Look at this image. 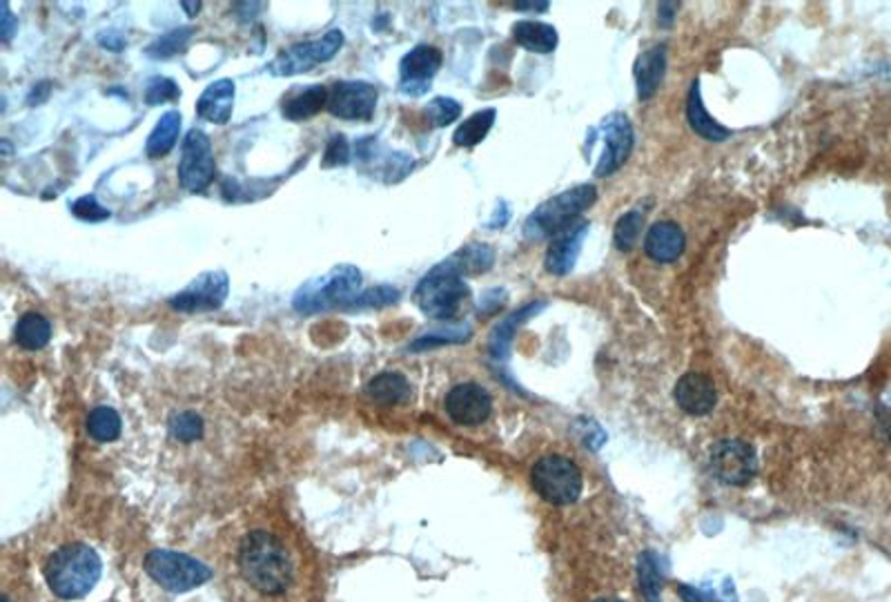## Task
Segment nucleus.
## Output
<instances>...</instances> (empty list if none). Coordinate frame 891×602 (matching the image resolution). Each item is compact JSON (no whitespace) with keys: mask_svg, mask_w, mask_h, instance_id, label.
Instances as JSON below:
<instances>
[{"mask_svg":"<svg viewBox=\"0 0 891 602\" xmlns=\"http://www.w3.org/2000/svg\"><path fill=\"white\" fill-rule=\"evenodd\" d=\"M468 337H470L468 326H457V328H449V330H435V333L417 337L409 349L411 351H426L430 347H437V343H457V341H466Z\"/></svg>","mask_w":891,"mask_h":602,"instance_id":"36","label":"nucleus"},{"mask_svg":"<svg viewBox=\"0 0 891 602\" xmlns=\"http://www.w3.org/2000/svg\"><path fill=\"white\" fill-rule=\"evenodd\" d=\"M214 172L216 163L210 137L203 130H199V127H192L181 146L178 184H181L184 190L199 195L214 181Z\"/></svg>","mask_w":891,"mask_h":602,"instance_id":"9","label":"nucleus"},{"mask_svg":"<svg viewBox=\"0 0 891 602\" xmlns=\"http://www.w3.org/2000/svg\"><path fill=\"white\" fill-rule=\"evenodd\" d=\"M70 208H72L74 217H78L83 222H89V224H99V222H105V220L112 217V212L108 208H103L97 201L95 195H85V197L76 199Z\"/></svg>","mask_w":891,"mask_h":602,"instance_id":"38","label":"nucleus"},{"mask_svg":"<svg viewBox=\"0 0 891 602\" xmlns=\"http://www.w3.org/2000/svg\"><path fill=\"white\" fill-rule=\"evenodd\" d=\"M640 580L647 602H660V578L655 572V563L649 553L640 557Z\"/></svg>","mask_w":891,"mask_h":602,"instance_id":"39","label":"nucleus"},{"mask_svg":"<svg viewBox=\"0 0 891 602\" xmlns=\"http://www.w3.org/2000/svg\"><path fill=\"white\" fill-rule=\"evenodd\" d=\"M595 602H619V600H611V598H604V600H595Z\"/></svg>","mask_w":891,"mask_h":602,"instance_id":"48","label":"nucleus"},{"mask_svg":"<svg viewBox=\"0 0 891 602\" xmlns=\"http://www.w3.org/2000/svg\"><path fill=\"white\" fill-rule=\"evenodd\" d=\"M101 557L92 547L72 542L50 555L45 565V580L59 598L76 600L92 591L101 578Z\"/></svg>","mask_w":891,"mask_h":602,"instance_id":"2","label":"nucleus"},{"mask_svg":"<svg viewBox=\"0 0 891 602\" xmlns=\"http://www.w3.org/2000/svg\"><path fill=\"white\" fill-rule=\"evenodd\" d=\"M530 480L535 491L557 506L575 502L582 493V476H579L577 466L560 455H547L535 462Z\"/></svg>","mask_w":891,"mask_h":602,"instance_id":"7","label":"nucleus"},{"mask_svg":"<svg viewBox=\"0 0 891 602\" xmlns=\"http://www.w3.org/2000/svg\"><path fill=\"white\" fill-rule=\"evenodd\" d=\"M493 411V400L479 384H457L446 396V413L460 426H477L488 419Z\"/></svg>","mask_w":891,"mask_h":602,"instance_id":"14","label":"nucleus"},{"mask_svg":"<svg viewBox=\"0 0 891 602\" xmlns=\"http://www.w3.org/2000/svg\"><path fill=\"white\" fill-rule=\"evenodd\" d=\"M602 135H604V152L600 154L595 177H608L613 175V172H617L624 165V161L629 159L631 148H633L631 121L619 112L613 114L604 123Z\"/></svg>","mask_w":891,"mask_h":602,"instance_id":"15","label":"nucleus"},{"mask_svg":"<svg viewBox=\"0 0 891 602\" xmlns=\"http://www.w3.org/2000/svg\"><path fill=\"white\" fill-rule=\"evenodd\" d=\"M426 114H428L432 125L446 127V125H451L453 121H457L462 116V105L451 97H437L428 103Z\"/></svg>","mask_w":891,"mask_h":602,"instance_id":"37","label":"nucleus"},{"mask_svg":"<svg viewBox=\"0 0 891 602\" xmlns=\"http://www.w3.org/2000/svg\"><path fill=\"white\" fill-rule=\"evenodd\" d=\"M181 99V90L178 85L167 78V76H152L146 85V103L148 105H161V103H174Z\"/></svg>","mask_w":891,"mask_h":602,"instance_id":"35","label":"nucleus"},{"mask_svg":"<svg viewBox=\"0 0 891 602\" xmlns=\"http://www.w3.org/2000/svg\"><path fill=\"white\" fill-rule=\"evenodd\" d=\"M203 417L197 415L194 411H184V413H176L170 419V434L174 440L178 442H197L203 438Z\"/></svg>","mask_w":891,"mask_h":602,"instance_id":"32","label":"nucleus"},{"mask_svg":"<svg viewBox=\"0 0 891 602\" xmlns=\"http://www.w3.org/2000/svg\"><path fill=\"white\" fill-rule=\"evenodd\" d=\"M542 309H544V304H540V301H532V304H528V306L515 311L511 317H506L504 322H500L498 328L493 330V335H490V343H488L490 355H493L495 360H504L506 353H509V349H511V341H513V335H515L517 326L524 324V322H526L528 317H532L535 313H540Z\"/></svg>","mask_w":891,"mask_h":602,"instance_id":"26","label":"nucleus"},{"mask_svg":"<svg viewBox=\"0 0 891 602\" xmlns=\"http://www.w3.org/2000/svg\"><path fill=\"white\" fill-rule=\"evenodd\" d=\"M3 602H10V598H8V595H5V598H3Z\"/></svg>","mask_w":891,"mask_h":602,"instance_id":"49","label":"nucleus"},{"mask_svg":"<svg viewBox=\"0 0 891 602\" xmlns=\"http://www.w3.org/2000/svg\"><path fill=\"white\" fill-rule=\"evenodd\" d=\"M666 72V48L655 46L653 50L644 52L636 61V80H638V95L642 101L651 99L657 90L660 83Z\"/></svg>","mask_w":891,"mask_h":602,"instance_id":"22","label":"nucleus"},{"mask_svg":"<svg viewBox=\"0 0 891 602\" xmlns=\"http://www.w3.org/2000/svg\"><path fill=\"white\" fill-rule=\"evenodd\" d=\"M181 8L188 12L190 18H194V16L199 14V10H201V3H181Z\"/></svg>","mask_w":891,"mask_h":602,"instance_id":"47","label":"nucleus"},{"mask_svg":"<svg viewBox=\"0 0 891 602\" xmlns=\"http://www.w3.org/2000/svg\"><path fill=\"white\" fill-rule=\"evenodd\" d=\"M441 52L432 46H417L399 61V92L409 97H422L428 92L430 80L441 67Z\"/></svg>","mask_w":891,"mask_h":602,"instance_id":"13","label":"nucleus"},{"mask_svg":"<svg viewBox=\"0 0 891 602\" xmlns=\"http://www.w3.org/2000/svg\"><path fill=\"white\" fill-rule=\"evenodd\" d=\"M146 572L156 585L172 593L192 591L212 578V572L197 557L167 549H156L146 555Z\"/></svg>","mask_w":891,"mask_h":602,"instance_id":"6","label":"nucleus"},{"mask_svg":"<svg viewBox=\"0 0 891 602\" xmlns=\"http://www.w3.org/2000/svg\"><path fill=\"white\" fill-rule=\"evenodd\" d=\"M498 112L493 108L475 112L470 118H466L453 135L455 146L460 148H473L477 143H481L486 139V135L490 133V127L495 123Z\"/></svg>","mask_w":891,"mask_h":602,"instance_id":"28","label":"nucleus"},{"mask_svg":"<svg viewBox=\"0 0 891 602\" xmlns=\"http://www.w3.org/2000/svg\"><path fill=\"white\" fill-rule=\"evenodd\" d=\"M366 391H368L371 400H375L377 404L394 406V404L409 402L413 389H411V381L404 375L397 373V371H386V373L375 375L368 381Z\"/></svg>","mask_w":891,"mask_h":602,"instance_id":"21","label":"nucleus"},{"mask_svg":"<svg viewBox=\"0 0 891 602\" xmlns=\"http://www.w3.org/2000/svg\"><path fill=\"white\" fill-rule=\"evenodd\" d=\"M676 402L689 415H706L718 402L716 384L702 373H687L676 384Z\"/></svg>","mask_w":891,"mask_h":602,"instance_id":"17","label":"nucleus"},{"mask_svg":"<svg viewBox=\"0 0 891 602\" xmlns=\"http://www.w3.org/2000/svg\"><path fill=\"white\" fill-rule=\"evenodd\" d=\"M192 34H194L192 27H178V29L165 32L156 40L150 42L146 54L150 59H170V57L178 54L188 46V40L192 38Z\"/></svg>","mask_w":891,"mask_h":602,"instance_id":"31","label":"nucleus"},{"mask_svg":"<svg viewBox=\"0 0 891 602\" xmlns=\"http://www.w3.org/2000/svg\"><path fill=\"white\" fill-rule=\"evenodd\" d=\"M678 593H680V598H682L685 602H720V600H716L713 595H708V593H704V591H698V589H693V587H689V585H680V587H678Z\"/></svg>","mask_w":891,"mask_h":602,"instance_id":"43","label":"nucleus"},{"mask_svg":"<svg viewBox=\"0 0 891 602\" xmlns=\"http://www.w3.org/2000/svg\"><path fill=\"white\" fill-rule=\"evenodd\" d=\"M397 301H399V290L388 284H379V286H373L356 294L348 309H384V306L397 304Z\"/></svg>","mask_w":891,"mask_h":602,"instance_id":"33","label":"nucleus"},{"mask_svg":"<svg viewBox=\"0 0 891 602\" xmlns=\"http://www.w3.org/2000/svg\"><path fill=\"white\" fill-rule=\"evenodd\" d=\"M48 95H50V83H40V85H36V88L32 90V95L27 97V103H29V105L42 103L45 99H48Z\"/></svg>","mask_w":891,"mask_h":602,"instance_id":"44","label":"nucleus"},{"mask_svg":"<svg viewBox=\"0 0 891 602\" xmlns=\"http://www.w3.org/2000/svg\"><path fill=\"white\" fill-rule=\"evenodd\" d=\"M551 5L549 3H515L513 10L517 12H547Z\"/></svg>","mask_w":891,"mask_h":602,"instance_id":"46","label":"nucleus"},{"mask_svg":"<svg viewBox=\"0 0 891 602\" xmlns=\"http://www.w3.org/2000/svg\"><path fill=\"white\" fill-rule=\"evenodd\" d=\"M642 226H644L642 212L631 210V212L624 214V217L615 224V235H613V237H615V246H617L619 250H631V248L636 246L640 233H642Z\"/></svg>","mask_w":891,"mask_h":602,"instance_id":"34","label":"nucleus"},{"mask_svg":"<svg viewBox=\"0 0 891 602\" xmlns=\"http://www.w3.org/2000/svg\"><path fill=\"white\" fill-rule=\"evenodd\" d=\"M685 233L674 222H660L651 226L644 239V250L657 264H672L685 252Z\"/></svg>","mask_w":891,"mask_h":602,"instance_id":"19","label":"nucleus"},{"mask_svg":"<svg viewBox=\"0 0 891 602\" xmlns=\"http://www.w3.org/2000/svg\"><path fill=\"white\" fill-rule=\"evenodd\" d=\"M595 199H598V190L593 186H577L573 190H566L549 199L547 203H542L530 214L524 226V235L535 241L555 237L557 233L575 224L579 212H585L589 205H593Z\"/></svg>","mask_w":891,"mask_h":602,"instance_id":"5","label":"nucleus"},{"mask_svg":"<svg viewBox=\"0 0 891 602\" xmlns=\"http://www.w3.org/2000/svg\"><path fill=\"white\" fill-rule=\"evenodd\" d=\"M341 48H343V32L330 29L317 40L297 42V46L281 52L271 65H267V72L275 76H297V74L310 72L315 65L328 63L330 59L337 57Z\"/></svg>","mask_w":891,"mask_h":602,"instance_id":"8","label":"nucleus"},{"mask_svg":"<svg viewBox=\"0 0 891 602\" xmlns=\"http://www.w3.org/2000/svg\"><path fill=\"white\" fill-rule=\"evenodd\" d=\"M880 431L887 442H891V409H884L880 413Z\"/></svg>","mask_w":891,"mask_h":602,"instance_id":"45","label":"nucleus"},{"mask_svg":"<svg viewBox=\"0 0 891 602\" xmlns=\"http://www.w3.org/2000/svg\"><path fill=\"white\" fill-rule=\"evenodd\" d=\"M235 80L218 78L210 83L197 101V114L214 125H226L235 108Z\"/></svg>","mask_w":891,"mask_h":602,"instance_id":"18","label":"nucleus"},{"mask_svg":"<svg viewBox=\"0 0 891 602\" xmlns=\"http://www.w3.org/2000/svg\"><path fill=\"white\" fill-rule=\"evenodd\" d=\"M379 92L366 80H339L328 90V112L343 121H371Z\"/></svg>","mask_w":891,"mask_h":602,"instance_id":"12","label":"nucleus"},{"mask_svg":"<svg viewBox=\"0 0 891 602\" xmlns=\"http://www.w3.org/2000/svg\"><path fill=\"white\" fill-rule=\"evenodd\" d=\"M230 292V277L223 271H210L192 279L184 290L170 297V306L178 313H212L223 306Z\"/></svg>","mask_w":891,"mask_h":602,"instance_id":"10","label":"nucleus"},{"mask_svg":"<svg viewBox=\"0 0 891 602\" xmlns=\"http://www.w3.org/2000/svg\"><path fill=\"white\" fill-rule=\"evenodd\" d=\"M587 230H589V222L577 220L575 224H570L568 228H564L562 233L553 237L551 248L547 252V262H544L551 275H568L573 271L579 248H582V241L587 237Z\"/></svg>","mask_w":891,"mask_h":602,"instance_id":"16","label":"nucleus"},{"mask_svg":"<svg viewBox=\"0 0 891 602\" xmlns=\"http://www.w3.org/2000/svg\"><path fill=\"white\" fill-rule=\"evenodd\" d=\"M513 36L522 48H526L532 54H551L557 42V29L553 25L540 23V21H519L513 27Z\"/></svg>","mask_w":891,"mask_h":602,"instance_id":"24","label":"nucleus"},{"mask_svg":"<svg viewBox=\"0 0 891 602\" xmlns=\"http://www.w3.org/2000/svg\"><path fill=\"white\" fill-rule=\"evenodd\" d=\"M362 271L350 264L335 266L326 275L308 279L292 297V309L299 315H317L339 306H350L360 294Z\"/></svg>","mask_w":891,"mask_h":602,"instance_id":"4","label":"nucleus"},{"mask_svg":"<svg viewBox=\"0 0 891 602\" xmlns=\"http://www.w3.org/2000/svg\"><path fill=\"white\" fill-rule=\"evenodd\" d=\"M121 426V415L112 406H97L87 417V434L97 442L118 440Z\"/></svg>","mask_w":891,"mask_h":602,"instance_id":"29","label":"nucleus"},{"mask_svg":"<svg viewBox=\"0 0 891 602\" xmlns=\"http://www.w3.org/2000/svg\"><path fill=\"white\" fill-rule=\"evenodd\" d=\"M451 262L462 275H479L486 273L495 262V252L490 246L484 243H473L462 248L457 254L451 256Z\"/></svg>","mask_w":891,"mask_h":602,"instance_id":"30","label":"nucleus"},{"mask_svg":"<svg viewBox=\"0 0 891 602\" xmlns=\"http://www.w3.org/2000/svg\"><path fill=\"white\" fill-rule=\"evenodd\" d=\"M328 108V90L324 85H305L284 99L281 112L288 121H305Z\"/></svg>","mask_w":891,"mask_h":602,"instance_id":"20","label":"nucleus"},{"mask_svg":"<svg viewBox=\"0 0 891 602\" xmlns=\"http://www.w3.org/2000/svg\"><path fill=\"white\" fill-rule=\"evenodd\" d=\"M14 339L25 351H40L48 347L52 339V324L40 313H25L16 324Z\"/></svg>","mask_w":891,"mask_h":602,"instance_id":"27","label":"nucleus"},{"mask_svg":"<svg viewBox=\"0 0 891 602\" xmlns=\"http://www.w3.org/2000/svg\"><path fill=\"white\" fill-rule=\"evenodd\" d=\"M181 123H184L181 112H178V110L165 112V114L159 118V123L154 125V130L150 133V137H148L146 154H148L150 159H161V156H165L167 152H172V148H174L176 141H178V135H181Z\"/></svg>","mask_w":891,"mask_h":602,"instance_id":"25","label":"nucleus"},{"mask_svg":"<svg viewBox=\"0 0 891 602\" xmlns=\"http://www.w3.org/2000/svg\"><path fill=\"white\" fill-rule=\"evenodd\" d=\"M468 297L470 290L464 281V275L455 268L451 260L428 271L413 292V301L417 309L426 317L439 322L455 319L462 313Z\"/></svg>","mask_w":891,"mask_h":602,"instance_id":"3","label":"nucleus"},{"mask_svg":"<svg viewBox=\"0 0 891 602\" xmlns=\"http://www.w3.org/2000/svg\"><path fill=\"white\" fill-rule=\"evenodd\" d=\"M708 468L720 482L742 487L755 476V451L742 440H720L708 451Z\"/></svg>","mask_w":891,"mask_h":602,"instance_id":"11","label":"nucleus"},{"mask_svg":"<svg viewBox=\"0 0 891 602\" xmlns=\"http://www.w3.org/2000/svg\"><path fill=\"white\" fill-rule=\"evenodd\" d=\"M687 118H689L693 130H695L700 137H704L706 141L720 143V141L729 139V135H731V130H727L725 125H720L716 118H713V116L706 112V108H704V103H702L700 83H698V80L693 83L689 101H687Z\"/></svg>","mask_w":891,"mask_h":602,"instance_id":"23","label":"nucleus"},{"mask_svg":"<svg viewBox=\"0 0 891 602\" xmlns=\"http://www.w3.org/2000/svg\"><path fill=\"white\" fill-rule=\"evenodd\" d=\"M99 46L110 50V52H121L127 46V40L118 32H103V34H99Z\"/></svg>","mask_w":891,"mask_h":602,"instance_id":"42","label":"nucleus"},{"mask_svg":"<svg viewBox=\"0 0 891 602\" xmlns=\"http://www.w3.org/2000/svg\"><path fill=\"white\" fill-rule=\"evenodd\" d=\"M0 12H3V16H0V34H3V40L8 42V40H12V36L18 32V21H16V16L10 12V5H8V3L0 5Z\"/></svg>","mask_w":891,"mask_h":602,"instance_id":"41","label":"nucleus"},{"mask_svg":"<svg viewBox=\"0 0 891 602\" xmlns=\"http://www.w3.org/2000/svg\"><path fill=\"white\" fill-rule=\"evenodd\" d=\"M350 161V143L343 135H335L330 137L326 152H324V167H337V165H348Z\"/></svg>","mask_w":891,"mask_h":602,"instance_id":"40","label":"nucleus"},{"mask_svg":"<svg viewBox=\"0 0 891 602\" xmlns=\"http://www.w3.org/2000/svg\"><path fill=\"white\" fill-rule=\"evenodd\" d=\"M243 578L261 593H284L292 582V563L279 538L267 531H252L239 547Z\"/></svg>","mask_w":891,"mask_h":602,"instance_id":"1","label":"nucleus"}]
</instances>
